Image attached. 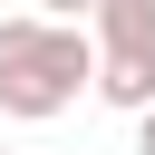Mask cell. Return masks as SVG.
<instances>
[{"label":"cell","instance_id":"obj_1","mask_svg":"<svg viewBox=\"0 0 155 155\" xmlns=\"http://www.w3.org/2000/svg\"><path fill=\"white\" fill-rule=\"evenodd\" d=\"M78 97H97V29L10 10V19H0V116L48 126V116H68Z\"/></svg>","mask_w":155,"mask_h":155},{"label":"cell","instance_id":"obj_2","mask_svg":"<svg viewBox=\"0 0 155 155\" xmlns=\"http://www.w3.org/2000/svg\"><path fill=\"white\" fill-rule=\"evenodd\" d=\"M97 97L116 116H145L155 107V48H97Z\"/></svg>","mask_w":155,"mask_h":155},{"label":"cell","instance_id":"obj_3","mask_svg":"<svg viewBox=\"0 0 155 155\" xmlns=\"http://www.w3.org/2000/svg\"><path fill=\"white\" fill-rule=\"evenodd\" d=\"M97 48H155V0H97Z\"/></svg>","mask_w":155,"mask_h":155},{"label":"cell","instance_id":"obj_4","mask_svg":"<svg viewBox=\"0 0 155 155\" xmlns=\"http://www.w3.org/2000/svg\"><path fill=\"white\" fill-rule=\"evenodd\" d=\"M29 10H39V19H78V29L97 19V0H29Z\"/></svg>","mask_w":155,"mask_h":155},{"label":"cell","instance_id":"obj_5","mask_svg":"<svg viewBox=\"0 0 155 155\" xmlns=\"http://www.w3.org/2000/svg\"><path fill=\"white\" fill-rule=\"evenodd\" d=\"M136 155H155V107H145V116H136Z\"/></svg>","mask_w":155,"mask_h":155}]
</instances>
